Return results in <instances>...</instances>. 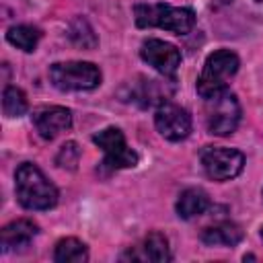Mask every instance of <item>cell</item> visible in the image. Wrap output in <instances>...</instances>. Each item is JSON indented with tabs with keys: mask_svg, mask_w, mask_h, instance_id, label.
Instances as JSON below:
<instances>
[{
	"mask_svg": "<svg viewBox=\"0 0 263 263\" xmlns=\"http://www.w3.org/2000/svg\"><path fill=\"white\" fill-rule=\"evenodd\" d=\"M14 191L18 203L27 210H49L58 203L55 185L33 162L18 164L14 173Z\"/></svg>",
	"mask_w": 263,
	"mask_h": 263,
	"instance_id": "cell-1",
	"label": "cell"
},
{
	"mask_svg": "<svg viewBox=\"0 0 263 263\" xmlns=\"http://www.w3.org/2000/svg\"><path fill=\"white\" fill-rule=\"evenodd\" d=\"M134 18L138 27H158L175 35H187L195 25L191 8L168 6V4H136Z\"/></svg>",
	"mask_w": 263,
	"mask_h": 263,
	"instance_id": "cell-2",
	"label": "cell"
},
{
	"mask_svg": "<svg viewBox=\"0 0 263 263\" xmlns=\"http://www.w3.org/2000/svg\"><path fill=\"white\" fill-rule=\"evenodd\" d=\"M238 55L230 49H218L208 55L203 70L197 78V92L201 99H208L224 88H228V80L238 72Z\"/></svg>",
	"mask_w": 263,
	"mask_h": 263,
	"instance_id": "cell-3",
	"label": "cell"
},
{
	"mask_svg": "<svg viewBox=\"0 0 263 263\" xmlns=\"http://www.w3.org/2000/svg\"><path fill=\"white\" fill-rule=\"evenodd\" d=\"M49 80L60 90H92L101 84V70L90 62H55Z\"/></svg>",
	"mask_w": 263,
	"mask_h": 263,
	"instance_id": "cell-4",
	"label": "cell"
},
{
	"mask_svg": "<svg viewBox=\"0 0 263 263\" xmlns=\"http://www.w3.org/2000/svg\"><path fill=\"white\" fill-rule=\"evenodd\" d=\"M240 121V105L228 88L205 99V125L214 136H228Z\"/></svg>",
	"mask_w": 263,
	"mask_h": 263,
	"instance_id": "cell-5",
	"label": "cell"
},
{
	"mask_svg": "<svg viewBox=\"0 0 263 263\" xmlns=\"http://www.w3.org/2000/svg\"><path fill=\"white\" fill-rule=\"evenodd\" d=\"M203 173L212 181H230L240 175L245 166L242 152L224 146H205L199 154Z\"/></svg>",
	"mask_w": 263,
	"mask_h": 263,
	"instance_id": "cell-6",
	"label": "cell"
},
{
	"mask_svg": "<svg viewBox=\"0 0 263 263\" xmlns=\"http://www.w3.org/2000/svg\"><path fill=\"white\" fill-rule=\"evenodd\" d=\"M92 142L105 152L103 166L109 171L132 168L138 164V154L127 146L125 136L119 127H105L92 136Z\"/></svg>",
	"mask_w": 263,
	"mask_h": 263,
	"instance_id": "cell-7",
	"label": "cell"
},
{
	"mask_svg": "<svg viewBox=\"0 0 263 263\" xmlns=\"http://www.w3.org/2000/svg\"><path fill=\"white\" fill-rule=\"evenodd\" d=\"M154 125L162 138L171 142H181L191 132V115L183 107L162 101L154 113Z\"/></svg>",
	"mask_w": 263,
	"mask_h": 263,
	"instance_id": "cell-8",
	"label": "cell"
},
{
	"mask_svg": "<svg viewBox=\"0 0 263 263\" xmlns=\"http://www.w3.org/2000/svg\"><path fill=\"white\" fill-rule=\"evenodd\" d=\"M140 55L148 66H152L162 76L173 78L177 68L181 66V51L162 39H146L140 47Z\"/></svg>",
	"mask_w": 263,
	"mask_h": 263,
	"instance_id": "cell-9",
	"label": "cell"
},
{
	"mask_svg": "<svg viewBox=\"0 0 263 263\" xmlns=\"http://www.w3.org/2000/svg\"><path fill=\"white\" fill-rule=\"evenodd\" d=\"M33 125L43 140H53L72 125V113L66 107H41L33 113Z\"/></svg>",
	"mask_w": 263,
	"mask_h": 263,
	"instance_id": "cell-10",
	"label": "cell"
},
{
	"mask_svg": "<svg viewBox=\"0 0 263 263\" xmlns=\"http://www.w3.org/2000/svg\"><path fill=\"white\" fill-rule=\"evenodd\" d=\"M39 232V226L33 222V220H14L10 224H6L0 232V247H2V253H10L14 249H21V247H27Z\"/></svg>",
	"mask_w": 263,
	"mask_h": 263,
	"instance_id": "cell-11",
	"label": "cell"
},
{
	"mask_svg": "<svg viewBox=\"0 0 263 263\" xmlns=\"http://www.w3.org/2000/svg\"><path fill=\"white\" fill-rule=\"evenodd\" d=\"M123 259H134V261H154V263H164L171 261V251H168V240L160 232H150L142 245H138L134 251L123 255Z\"/></svg>",
	"mask_w": 263,
	"mask_h": 263,
	"instance_id": "cell-12",
	"label": "cell"
},
{
	"mask_svg": "<svg viewBox=\"0 0 263 263\" xmlns=\"http://www.w3.org/2000/svg\"><path fill=\"white\" fill-rule=\"evenodd\" d=\"M201 240L208 247H234L242 240V228L234 222H218L201 230Z\"/></svg>",
	"mask_w": 263,
	"mask_h": 263,
	"instance_id": "cell-13",
	"label": "cell"
},
{
	"mask_svg": "<svg viewBox=\"0 0 263 263\" xmlns=\"http://www.w3.org/2000/svg\"><path fill=\"white\" fill-rule=\"evenodd\" d=\"M177 214L179 218L183 220H191L195 216H201L208 208H210V197L205 191L197 189V187H191V189H185L179 199H177Z\"/></svg>",
	"mask_w": 263,
	"mask_h": 263,
	"instance_id": "cell-14",
	"label": "cell"
},
{
	"mask_svg": "<svg viewBox=\"0 0 263 263\" xmlns=\"http://www.w3.org/2000/svg\"><path fill=\"white\" fill-rule=\"evenodd\" d=\"M53 259L58 263H84L88 259V251H86L84 242H80L78 238L70 236V238H62L55 245Z\"/></svg>",
	"mask_w": 263,
	"mask_h": 263,
	"instance_id": "cell-15",
	"label": "cell"
},
{
	"mask_svg": "<svg viewBox=\"0 0 263 263\" xmlns=\"http://www.w3.org/2000/svg\"><path fill=\"white\" fill-rule=\"evenodd\" d=\"M39 37L41 33L35 29V27H29V25H16V27H10L8 33H6V41L23 51H35L37 43H39Z\"/></svg>",
	"mask_w": 263,
	"mask_h": 263,
	"instance_id": "cell-16",
	"label": "cell"
},
{
	"mask_svg": "<svg viewBox=\"0 0 263 263\" xmlns=\"http://www.w3.org/2000/svg\"><path fill=\"white\" fill-rule=\"evenodd\" d=\"M68 35H70V39H72L74 45L84 47V49H92V47L99 43V39H97L92 27H90L88 21L82 18V16H78V18H74V21L70 23Z\"/></svg>",
	"mask_w": 263,
	"mask_h": 263,
	"instance_id": "cell-17",
	"label": "cell"
},
{
	"mask_svg": "<svg viewBox=\"0 0 263 263\" xmlns=\"http://www.w3.org/2000/svg\"><path fill=\"white\" fill-rule=\"evenodd\" d=\"M29 103L27 97L21 88L16 86H6L2 92V111L6 117H21L23 113H27Z\"/></svg>",
	"mask_w": 263,
	"mask_h": 263,
	"instance_id": "cell-18",
	"label": "cell"
},
{
	"mask_svg": "<svg viewBox=\"0 0 263 263\" xmlns=\"http://www.w3.org/2000/svg\"><path fill=\"white\" fill-rule=\"evenodd\" d=\"M78 158H80L78 144H76V142H66V144L60 148V152H58V156H55V162H58V166H62V168L74 171L76 164H78Z\"/></svg>",
	"mask_w": 263,
	"mask_h": 263,
	"instance_id": "cell-19",
	"label": "cell"
},
{
	"mask_svg": "<svg viewBox=\"0 0 263 263\" xmlns=\"http://www.w3.org/2000/svg\"><path fill=\"white\" fill-rule=\"evenodd\" d=\"M261 236H263V228H261Z\"/></svg>",
	"mask_w": 263,
	"mask_h": 263,
	"instance_id": "cell-20",
	"label": "cell"
},
{
	"mask_svg": "<svg viewBox=\"0 0 263 263\" xmlns=\"http://www.w3.org/2000/svg\"><path fill=\"white\" fill-rule=\"evenodd\" d=\"M257 2H263V0H257Z\"/></svg>",
	"mask_w": 263,
	"mask_h": 263,
	"instance_id": "cell-21",
	"label": "cell"
}]
</instances>
